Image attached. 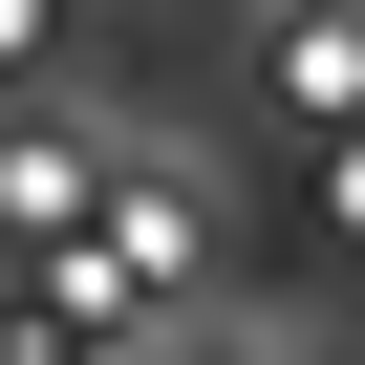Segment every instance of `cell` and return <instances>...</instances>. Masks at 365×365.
I'll list each match as a JSON object with an SVG mask.
<instances>
[{
  "instance_id": "cell-1",
  "label": "cell",
  "mask_w": 365,
  "mask_h": 365,
  "mask_svg": "<svg viewBox=\"0 0 365 365\" xmlns=\"http://www.w3.org/2000/svg\"><path fill=\"white\" fill-rule=\"evenodd\" d=\"M43 65H65V0H0V108H22Z\"/></svg>"
},
{
  "instance_id": "cell-2",
  "label": "cell",
  "mask_w": 365,
  "mask_h": 365,
  "mask_svg": "<svg viewBox=\"0 0 365 365\" xmlns=\"http://www.w3.org/2000/svg\"><path fill=\"white\" fill-rule=\"evenodd\" d=\"M344 215H365V150H344Z\"/></svg>"
},
{
  "instance_id": "cell-3",
  "label": "cell",
  "mask_w": 365,
  "mask_h": 365,
  "mask_svg": "<svg viewBox=\"0 0 365 365\" xmlns=\"http://www.w3.org/2000/svg\"><path fill=\"white\" fill-rule=\"evenodd\" d=\"M0 279H22V258H0Z\"/></svg>"
}]
</instances>
